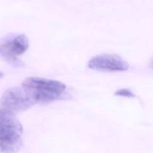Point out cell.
<instances>
[{
    "instance_id": "1",
    "label": "cell",
    "mask_w": 153,
    "mask_h": 153,
    "mask_svg": "<svg viewBox=\"0 0 153 153\" xmlns=\"http://www.w3.org/2000/svg\"><path fill=\"white\" fill-rule=\"evenodd\" d=\"M23 132L16 114L0 110V153H16L23 144Z\"/></svg>"
},
{
    "instance_id": "2",
    "label": "cell",
    "mask_w": 153,
    "mask_h": 153,
    "mask_svg": "<svg viewBox=\"0 0 153 153\" xmlns=\"http://www.w3.org/2000/svg\"><path fill=\"white\" fill-rule=\"evenodd\" d=\"M25 88H13L7 89L0 99V110L16 114L30 108L34 105Z\"/></svg>"
},
{
    "instance_id": "3",
    "label": "cell",
    "mask_w": 153,
    "mask_h": 153,
    "mask_svg": "<svg viewBox=\"0 0 153 153\" xmlns=\"http://www.w3.org/2000/svg\"><path fill=\"white\" fill-rule=\"evenodd\" d=\"M29 48V40L25 34L14 35L0 44V55L14 66L23 64L16 56L22 55Z\"/></svg>"
},
{
    "instance_id": "4",
    "label": "cell",
    "mask_w": 153,
    "mask_h": 153,
    "mask_svg": "<svg viewBox=\"0 0 153 153\" xmlns=\"http://www.w3.org/2000/svg\"><path fill=\"white\" fill-rule=\"evenodd\" d=\"M88 68L99 71H126L129 64L116 54H100L89 59Z\"/></svg>"
},
{
    "instance_id": "5",
    "label": "cell",
    "mask_w": 153,
    "mask_h": 153,
    "mask_svg": "<svg viewBox=\"0 0 153 153\" xmlns=\"http://www.w3.org/2000/svg\"><path fill=\"white\" fill-rule=\"evenodd\" d=\"M22 87L28 89L56 93H64L67 88L66 85L62 82L43 78H38V76H31V78L25 79L22 83Z\"/></svg>"
},
{
    "instance_id": "6",
    "label": "cell",
    "mask_w": 153,
    "mask_h": 153,
    "mask_svg": "<svg viewBox=\"0 0 153 153\" xmlns=\"http://www.w3.org/2000/svg\"><path fill=\"white\" fill-rule=\"evenodd\" d=\"M115 96L123 97H134L135 95L128 88H121L115 92Z\"/></svg>"
},
{
    "instance_id": "7",
    "label": "cell",
    "mask_w": 153,
    "mask_h": 153,
    "mask_svg": "<svg viewBox=\"0 0 153 153\" xmlns=\"http://www.w3.org/2000/svg\"><path fill=\"white\" fill-rule=\"evenodd\" d=\"M4 76V75H3V73H2L1 71H0V79H1V78H2V76Z\"/></svg>"
},
{
    "instance_id": "8",
    "label": "cell",
    "mask_w": 153,
    "mask_h": 153,
    "mask_svg": "<svg viewBox=\"0 0 153 153\" xmlns=\"http://www.w3.org/2000/svg\"><path fill=\"white\" fill-rule=\"evenodd\" d=\"M151 67L153 68V61H152V63H151Z\"/></svg>"
}]
</instances>
